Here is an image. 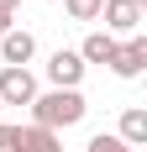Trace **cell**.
<instances>
[{
  "instance_id": "5",
  "label": "cell",
  "mask_w": 147,
  "mask_h": 152,
  "mask_svg": "<svg viewBox=\"0 0 147 152\" xmlns=\"http://www.w3.org/2000/svg\"><path fill=\"white\" fill-rule=\"evenodd\" d=\"M110 68H116L121 79H137V74L147 68V37H142V31H137V37H126V42L116 47V58H110Z\"/></svg>"
},
{
  "instance_id": "14",
  "label": "cell",
  "mask_w": 147,
  "mask_h": 152,
  "mask_svg": "<svg viewBox=\"0 0 147 152\" xmlns=\"http://www.w3.org/2000/svg\"><path fill=\"white\" fill-rule=\"evenodd\" d=\"M16 5H21V0H0V11H5V16H16Z\"/></svg>"
},
{
  "instance_id": "1",
  "label": "cell",
  "mask_w": 147,
  "mask_h": 152,
  "mask_svg": "<svg viewBox=\"0 0 147 152\" xmlns=\"http://www.w3.org/2000/svg\"><path fill=\"white\" fill-rule=\"evenodd\" d=\"M84 94L79 89H47L32 100V126H42V131H58V126H79L84 121Z\"/></svg>"
},
{
  "instance_id": "4",
  "label": "cell",
  "mask_w": 147,
  "mask_h": 152,
  "mask_svg": "<svg viewBox=\"0 0 147 152\" xmlns=\"http://www.w3.org/2000/svg\"><path fill=\"white\" fill-rule=\"evenodd\" d=\"M47 79H53V89H79V79H84V63H79V53L58 47V53L47 58Z\"/></svg>"
},
{
  "instance_id": "6",
  "label": "cell",
  "mask_w": 147,
  "mask_h": 152,
  "mask_svg": "<svg viewBox=\"0 0 147 152\" xmlns=\"http://www.w3.org/2000/svg\"><path fill=\"white\" fill-rule=\"evenodd\" d=\"M32 53H37V37H32V31H5V37H0V58H5V68H26V58Z\"/></svg>"
},
{
  "instance_id": "11",
  "label": "cell",
  "mask_w": 147,
  "mask_h": 152,
  "mask_svg": "<svg viewBox=\"0 0 147 152\" xmlns=\"http://www.w3.org/2000/svg\"><path fill=\"white\" fill-rule=\"evenodd\" d=\"M21 131H26V126H11V121H0V152H21Z\"/></svg>"
},
{
  "instance_id": "15",
  "label": "cell",
  "mask_w": 147,
  "mask_h": 152,
  "mask_svg": "<svg viewBox=\"0 0 147 152\" xmlns=\"http://www.w3.org/2000/svg\"><path fill=\"white\" fill-rule=\"evenodd\" d=\"M0 121H5V105H0Z\"/></svg>"
},
{
  "instance_id": "13",
  "label": "cell",
  "mask_w": 147,
  "mask_h": 152,
  "mask_svg": "<svg viewBox=\"0 0 147 152\" xmlns=\"http://www.w3.org/2000/svg\"><path fill=\"white\" fill-rule=\"evenodd\" d=\"M11 21H16V16H5V11H0V37H5V31H11Z\"/></svg>"
},
{
  "instance_id": "12",
  "label": "cell",
  "mask_w": 147,
  "mask_h": 152,
  "mask_svg": "<svg viewBox=\"0 0 147 152\" xmlns=\"http://www.w3.org/2000/svg\"><path fill=\"white\" fill-rule=\"evenodd\" d=\"M89 152H132L121 137H110V131H100V137H89Z\"/></svg>"
},
{
  "instance_id": "10",
  "label": "cell",
  "mask_w": 147,
  "mask_h": 152,
  "mask_svg": "<svg viewBox=\"0 0 147 152\" xmlns=\"http://www.w3.org/2000/svg\"><path fill=\"white\" fill-rule=\"evenodd\" d=\"M63 5H68L74 21H100V5H105V0H63Z\"/></svg>"
},
{
  "instance_id": "2",
  "label": "cell",
  "mask_w": 147,
  "mask_h": 152,
  "mask_svg": "<svg viewBox=\"0 0 147 152\" xmlns=\"http://www.w3.org/2000/svg\"><path fill=\"white\" fill-rule=\"evenodd\" d=\"M100 21H105V37H137L142 31V5L137 0H105Z\"/></svg>"
},
{
  "instance_id": "7",
  "label": "cell",
  "mask_w": 147,
  "mask_h": 152,
  "mask_svg": "<svg viewBox=\"0 0 147 152\" xmlns=\"http://www.w3.org/2000/svg\"><path fill=\"white\" fill-rule=\"evenodd\" d=\"M116 137L121 142H126V147H142V142H147V110L142 105H132V110H121V131H116Z\"/></svg>"
},
{
  "instance_id": "3",
  "label": "cell",
  "mask_w": 147,
  "mask_h": 152,
  "mask_svg": "<svg viewBox=\"0 0 147 152\" xmlns=\"http://www.w3.org/2000/svg\"><path fill=\"white\" fill-rule=\"evenodd\" d=\"M37 100V79L26 68H0V105H32Z\"/></svg>"
},
{
  "instance_id": "8",
  "label": "cell",
  "mask_w": 147,
  "mask_h": 152,
  "mask_svg": "<svg viewBox=\"0 0 147 152\" xmlns=\"http://www.w3.org/2000/svg\"><path fill=\"white\" fill-rule=\"evenodd\" d=\"M116 37H105V31H89V37H84V47H79V63H110V58H116Z\"/></svg>"
},
{
  "instance_id": "9",
  "label": "cell",
  "mask_w": 147,
  "mask_h": 152,
  "mask_svg": "<svg viewBox=\"0 0 147 152\" xmlns=\"http://www.w3.org/2000/svg\"><path fill=\"white\" fill-rule=\"evenodd\" d=\"M21 152H63V142H58V131L26 126V131H21Z\"/></svg>"
}]
</instances>
